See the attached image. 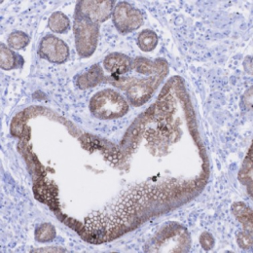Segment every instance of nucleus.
I'll return each mask as SVG.
<instances>
[{
    "label": "nucleus",
    "mask_w": 253,
    "mask_h": 253,
    "mask_svg": "<svg viewBox=\"0 0 253 253\" xmlns=\"http://www.w3.org/2000/svg\"><path fill=\"white\" fill-rule=\"evenodd\" d=\"M126 99L117 92L106 89L96 93L90 101L92 114L101 120H111L123 117L127 112Z\"/></svg>",
    "instance_id": "nucleus-1"
},
{
    "label": "nucleus",
    "mask_w": 253,
    "mask_h": 253,
    "mask_svg": "<svg viewBox=\"0 0 253 253\" xmlns=\"http://www.w3.org/2000/svg\"><path fill=\"white\" fill-rule=\"evenodd\" d=\"M75 43L78 54L82 58H88L95 52L97 44L98 26L90 20L76 15L74 21Z\"/></svg>",
    "instance_id": "nucleus-2"
},
{
    "label": "nucleus",
    "mask_w": 253,
    "mask_h": 253,
    "mask_svg": "<svg viewBox=\"0 0 253 253\" xmlns=\"http://www.w3.org/2000/svg\"><path fill=\"white\" fill-rule=\"evenodd\" d=\"M112 20L117 31L126 34L136 31L142 26L143 15L141 11L129 3L120 2L112 12Z\"/></svg>",
    "instance_id": "nucleus-3"
},
{
    "label": "nucleus",
    "mask_w": 253,
    "mask_h": 253,
    "mask_svg": "<svg viewBox=\"0 0 253 253\" xmlns=\"http://www.w3.org/2000/svg\"><path fill=\"white\" fill-rule=\"evenodd\" d=\"M38 54L42 59L50 63L62 64L69 57V49L63 40L49 34L41 40Z\"/></svg>",
    "instance_id": "nucleus-4"
},
{
    "label": "nucleus",
    "mask_w": 253,
    "mask_h": 253,
    "mask_svg": "<svg viewBox=\"0 0 253 253\" xmlns=\"http://www.w3.org/2000/svg\"><path fill=\"white\" fill-rule=\"evenodd\" d=\"M113 6L114 1H81L77 5L76 15L98 24L109 19Z\"/></svg>",
    "instance_id": "nucleus-5"
},
{
    "label": "nucleus",
    "mask_w": 253,
    "mask_h": 253,
    "mask_svg": "<svg viewBox=\"0 0 253 253\" xmlns=\"http://www.w3.org/2000/svg\"><path fill=\"white\" fill-rule=\"evenodd\" d=\"M151 83H154V81L149 83L144 80L141 82H134L132 85H129L126 90V95L133 105H141L148 100L154 91Z\"/></svg>",
    "instance_id": "nucleus-6"
},
{
    "label": "nucleus",
    "mask_w": 253,
    "mask_h": 253,
    "mask_svg": "<svg viewBox=\"0 0 253 253\" xmlns=\"http://www.w3.org/2000/svg\"><path fill=\"white\" fill-rule=\"evenodd\" d=\"M104 68L115 76H120L126 73L131 67V61L123 54L113 53L108 55L103 61Z\"/></svg>",
    "instance_id": "nucleus-7"
},
{
    "label": "nucleus",
    "mask_w": 253,
    "mask_h": 253,
    "mask_svg": "<svg viewBox=\"0 0 253 253\" xmlns=\"http://www.w3.org/2000/svg\"><path fill=\"white\" fill-rule=\"evenodd\" d=\"M232 210L235 216L244 225L245 231L253 233V211L246 204L237 203L234 204Z\"/></svg>",
    "instance_id": "nucleus-8"
},
{
    "label": "nucleus",
    "mask_w": 253,
    "mask_h": 253,
    "mask_svg": "<svg viewBox=\"0 0 253 253\" xmlns=\"http://www.w3.org/2000/svg\"><path fill=\"white\" fill-rule=\"evenodd\" d=\"M49 29L55 33H64L70 29V21L63 12H54L48 21Z\"/></svg>",
    "instance_id": "nucleus-9"
},
{
    "label": "nucleus",
    "mask_w": 253,
    "mask_h": 253,
    "mask_svg": "<svg viewBox=\"0 0 253 253\" xmlns=\"http://www.w3.org/2000/svg\"><path fill=\"white\" fill-rule=\"evenodd\" d=\"M103 78L101 68L99 65L93 66L87 73L81 75L78 80V85L81 87V89H87L91 88L98 84L101 79Z\"/></svg>",
    "instance_id": "nucleus-10"
},
{
    "label": "nucleus",
    "mask_w": 253,
    "mask_h": 253,
    "mask_svg": "<svg viewBox=\"0 0 253 253\" xmlns=\"http://www.w3.org/2000/svg\"><path fill=\"white\" fill-rule=\"evenodd\" d=\"M157 34L150 30L140 32L137 37V45L143 52H151L158 45Z\"/></svg>",
    "instance_id": "nucleus-11"
},
{
    "label": "nucleus",
    "mask_w": 253,
    "mask_h": 253,
    "mask_svg": "<svg viewBox=\"0 0 253 253\" xmlns=\"http://www.w3.org/2000/svg\"><path fill=\"white\" fill-rule=\"evenodd\" d=\"M1 59H0V66L4 70H11L17 68L19 65V57L12 50L6 47L4 44H1Z\"/></svg>",
    "instance_id": "nucleus-12"
},
{
    "label": "nucleus",
    "mask_w": 253,
    "mask_h": 253,
    "mask_svg": "<svg viewBox=\"0 0 253 253\" xmlns=\"http://www.w3.org/2000/svg\"><path fill=\"white\" fill-rule=\"evenodd\" d=\"M30 43V37L23 32H12L8 37V45L11 49L22 50Z\"/></svg>",
    "instance_id": "nucleus-13"
},
{
    "label": "nucleus",
    "mask_w": 253,
    "mask_h": 253,
    "mask_svg": "<svg viewBox=\"0 0 253 253\" xmlns=\"http://www.w3.org/2000/svg\"><path fill=\"white\" fill-rule=\"evenodd\" d=\"M56 237V230L53 225L45 223L39 226L35 231V238L40 243H47L54 240Z\"/></svg>",
    "instance_id": "nucleus-14"
},
{
    "label": "nucleus",
    "mask_w": 253,
    "mask_h": 253,
    "mask_svg": "<svg viewBox=\"0 0 253 253\" xmlns=\"http://www.w3.org/2000/svg\"><path fill=\"white\" fill-rule=\"evenodd\" d=\"M237 241L239 246L243 250H249L253 247V233H250L247 231L242 232L238 235Z\"/></svg>",
    "instance_id": "nucleus-15"
},
{
    "label": "nucleus",
    "mask_w": 253,
    "mask_h": 253,
    "mask_svg": "<svg viewBox=\"0 0 253 253\" xmlns=\"http://www.w3.org/2000/svg\"><path fill=\"white\" fill-rule=\"evenodd\" d=\"M201 245L205 251H211L214 246V239L209 233H204L200 239Z\"/></svg>",
    "instance_id": "nucleus-16"
}]
</instances>
